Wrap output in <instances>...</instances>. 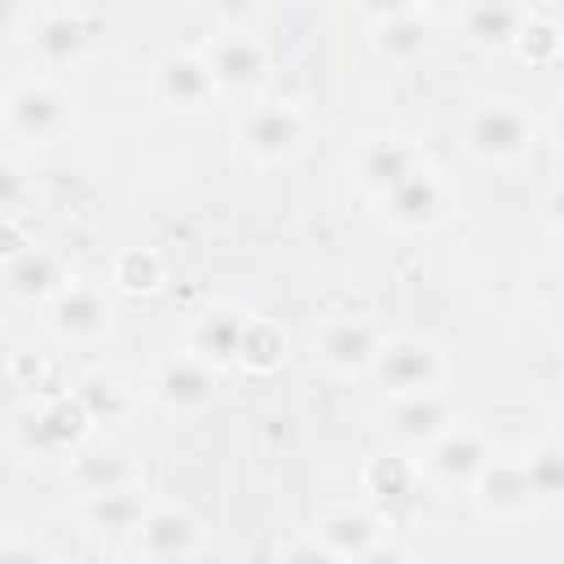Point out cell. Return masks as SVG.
<instances>
[{"instance_id":"cell-1","label":"cell","mask_w":564,"mask_h":564,"mask_svg":"<svg viewBox=\"0 0 564 564\" xmlns=\"http://www.w3.org/2000/svg\"><path fill=\"white\" fill-rule=\"evenodd\" d=\"M463 145L480 163H516L533 145V115L511 97L476 101L463 119Z\"/></svg>"},{"instance_id":"cell-2","label":"cell","mask_w":564,"mask_h":564,"mask_svg":"<svg viewBox=\"0 0 564 564\" xmlns=\"http://www.w3.org/2000/svg\"><path fill=\"white\" fill-rule=\"evenodd\" d=\"M0 119L13 137L31 145H53L70 128V101L48 79H22L0 97Z\"/></svg>"},{"instance_id":"cell-3","label":"cell","mask_w":564,"mask_h":564,"mask_svg":"<svg viewBox=\"0 0 564 564\" xmlns=\"http://www.w3.org/2000/svg\"><path fill=\"white\" fill-rule=\"evenodd\" d=\"M370 375L379 379V388L388 397H405V392H427L445 383V352L423 339V335H383Z\"/></svg>"},{"instance_id":"cell-4","label":"cell","mask_w":564,"mask_h":564,"mask_svg":"<svg viewBox=\"0 0 564 564\" xmlns=\"http://www.w3.org/2000/svg\"><path fill=\"white\" fill-rule=\"evenodd\" d=\"M220 366L207 361L203 352H172L167 361H159L154 379H150V397L172 410V414H198L216 401V388H220Z\"/></svg>"},{"instance_id":"cell-5","label":"cell","mask_w":564,"mask_h":564,"mask_svg":"<svg viewBox=\"0 0 564 564\" xmlns=\"http://www.w3.org/2000/svg\"><path fill=\"white\" fill-rule=\"evenodd\" d=\"M216 79H212V66L203 53H189V48H172L154 62V97L159 106L176 110V115H203L216 97Z\"/></svg>"},{"instance_id":"cell-6","label":"cell","mask_w":564,"mask_h":564,"mask_svg":"<svg viewBox=\"0 0 564 564\" xmlns=\"http://www.w3.org/2000/svg\"><path fill=\"white\" fill-rule=\"evenodd\" d=\"M115 322V308L106 300L101 286H84V282H66L53 300H44V326L57 335V339H70V344H93L110 330Z\"/></svg>"},{"instance_id":"cell-7","label":"cell","mask_w":564,"mask_h":564,"mask_svg":"<svg viewBox=\"0 0 564 564\" xmlns=\"http://www.w3.org/2000/svg\"><path fill=\"white\" fill-rule=\"evenodd\" d=\"M308 119L295 101H256L242 119V141L260 163H282L304 145Z\"/></svg>"},{"instance_id":"cell-8","label":"cell","mask_w":564,"mask_h":564,"mask_svg":"<svg viewBox=\"0 0 564 564\" xmlns=\"http://www.w3.org/2000/svg\"><path fill=\"white\" fill-rule=\"evenodd\" d=\"M383 344V330L370 317H326L317 330V357L335 375H366L375 366V352Z\"/></svg>"},{"instance_id":"cell-9","label":"cell","mask_w":564,"mask_h":564,"mask_svg":"<svg viewBox=\"0 0 564 564\" xmlns=\"http://www.w3.org/2000/svg\"><path fill=\"white\" fill-rule=\"evenodd\" d=\"M132 538H137V555L141 560H185V555L203 551L198 520L176 502H150Z\"/></svg>"},{"instance_id":"cell-10","label":"cell","mask_w":564,"mask_h":564,"mask_svg":"<svg viewBox=\"0 0 564 564\" xmlns=\"http://www.w3.org/2000/svg\"><path fill=\"white\" fill-rule=\"evenodd\" d=\"M379 203H383V216L397 229H432L445 216V185L436 181V172L427 163H419L414 172L392 181L379 194Z\"/></svg>"},{"instance_id":"cell-11","label":"cell","mask_w":564,"mask_h":564,"mask_svg":"<svg viewBox=\"0 0 564 564\" xmlns=\"http://www.w3.org/2000/svg\"><path fill=\"white\" fill-rule=\"evenodd\" d=\"M458 419H454V405L445 401L441 388H427V392H405V397H392L388 405V432L397 445L405 449H427L441 432H449Z\"/></svg>"},{"instance_id":"cell-12","label":"cell","mask_w":564,"mask_h":564,"mask_svg":"<svg viewBox=\"0 0 564 564\" xmlns=\"http://www.w3.org/2000/svg\"><path fill=\"white\" fill-rule=\"evenodd\" d=\"M203 57H207V66H212L216 88H225V93H256V88L264 84V75H269V53H264V44H260L256 35H247V31H225V35H216Z\"/></svg>"},{"instance_id":"cell-13","label":"cell","mask_w":564,"mask_h":564,"mask_svg":"<svg viewBox=\"0 0 564 564\" xmlns=\"http://www.w3.org/2000/svg\"><path fill=\"white\" fill-rule=\"evenodd\" d=\"M489 458H494V449H489L485 432L454 423L449 432H441L427 445V476H436L441 485H471Z\"/></svg>"},{"instance_id":"cell-14","label":"cell","mask_w":564,"mask_h":564,"mask_svg":"<svg viewBox=\"0 0 564 564\" xmlns=\"http://www.w3.org/2000/svg\"><path fill=\"white\" fill-rule=\"evenodd\" d=\"M471 489H476L480 511L494 520H524L529 511H538L520 458H489L480 467V476L471 480Z\"/></svg>"},{"instance_id":"cell-15","label":"cell","mask_w":564,"mask_h":564,"mask_svg":"<svg viewBox=\"0 0 564 564\" xmlns=\"http://www.w3.org/2000/svg\"><path fill=\"white\" fill-rule=\"evenodd\" d=\"M313 538L326 546L330 560H366V551L383 538V520L366 507H335L317 520Z\"/></svg>"},{"instance_id":"cell-16","label":"cell","mask_w":564,"mask_h":564,"mask_svg":"<svg viewBox=\"0 0 564 564\" xmlns=\"http://www.w3.org/2000/svg\"><path fill=\"white\" fill-rule=\"evenodd\" d=\"M524 22H529L524 0H463L458 13V26L476 48H511Z\"/></svg>"},{"instance_id":"cell-17","label":"cell","mask_w":564,"mask_h":564,"mask_svg":"<svg viewBox=\"0 0 564 564\" xmlns=\"http://www.w3.org/2000/svg\"><path fill=\"white\" fill-rule=\"evenodd\" d=\"M419 163H427V159L410 137H370L357 150V176H361V185L370 194H383L392 181H401Z\"/></svg>"},{"instance_id":"cell-18","label":"cell","mask_w":564,"mask_h":564,"mask_svg":"<svg viewBox=\"0 0 564 564\" xmlns=\"http://www.w3.org/2000/svg\"><path fill=\"white\" fill-rule=\"evenodd\" d=\"M4 282H9V291H13L18 300L44 304V300H53V295L70 282V273H66V260H62L57 251H48V247H26L22 256H13V260L4 264Z\"/></svg>"},{"instance_id":"cell-19","label":"cell","mask_w":564,"mask_h":564,"mask_svg":"<svg viewBox=\"0 0 564 564\" xmlns=\"http://www.w3.org/2000/svg\"><path fill=\"white\" fill-rule=\"evenodd\" d=\"M88 432V414L79 405V397H57V401H44L31 419H26V445L44 449V454H57V449H70L79 436Z\"/></svg>"},{"instance_id":"cell-20","label":"cell","mask_w":564,"mask_h":564,"mask_svg":"<svg viewBox=\"0 0 564 564\" xmlns=\"http://www.w3.org/2000/svg\"><path fill=\"white\" fill-rule=\"evenodd\" d=\"M375 57L388 66H414L427 48H432V22L423 13H401V18H383L375 22Z\"/></svg>"},{"instance_id":"cell-21","label":"cell","mask_w":564,"mask_h":564,"mask_svg":"<svg viewBox=\"0 0 564 564\" xmlns=\"http://www.w3.org/2000/svg\"><path fill=\"white\" fill-rule=\"evenodd\" d=\"M247 317H251V313L238 308V304H212V308H203V313L194 317V326H189V348L203 352V357L216 361V366L234 361V348H238V335H242Z\"/></svg>"},{"instance_id":"cell-22","label":"cell","mask_w":564,"mask_h":564,"mask_svg":"<svg viewBox=\"0 0 564 564\" xmlns=\"http://www.w3.org/2000/svg\"><path fill=\"white\" fill-rule=\"evenodd\" d=\"M145 494L137 485L128 489H110V494H93L84 498V524L93 533H106V538H132L141 516H145Z\"/></svg>"},{"instance_id":"cell-23","label":"cell","mask_w":564,"mask_h":564,"mask_svg":"<svg viewBox=\"0 0 564 564\" xmlns=\"http://www.w3.org/2000/svg\"><path fill=\"white\" fill-rule=\"evenodd\" d=\"M70 480L79 485L84 498H93V494H110V489L141 485V467H137L128 454H119V449H88V454L75 458Z\"/></svg>"},{"instance_id":"cell-24","label":"cell","mask_w":564,"mask_h":564,"mask_svg":"<svg viewBox=\"0 0 564 564\" xmlns=\"http://www.w3.org/2000/svg\"><path fill=\"white\" fill-rule=\"evenodd\" d=\"M84 44H88V22L79 18V13H48V18H40V26L31 31V48H35V57L44 62V66H66V62H75L79 53H84Z\"/></svg>"},{"instance_id":"cell-25","label":"cell","mask_w":564,"mask_h":564,"mask_svg":"<svg viewBox=\"0 0 564 564\" xmlns=\"http://www.w3.org/2000/svg\"><path fill=\"white\" fill-rule=\"evenodd\" d=\"M419 476H423V467H414L405 454H375L361 471V485L375 502L397 507V502H410L419 494Z\"/></svg>"},{"instance_id":"cell-26","label":"cell","mask_w":564,"mask_h":564,"mask_svg":"<svg viewBox=\"0 0 564 564\" xmlns=\"http://www.w3.org/2000/svg\"><path fill=\"white\" fill-rule=\"evenodd\" d=\"M234 361L247 366L251 375H273L286 361V330L269 317H247L238 348H234Z\"/></svg>"},{"instance_id":"cell-27","label":"cell","mask_w":564,"mask_h":564,"mask_svg":"<svg viewBox=\"0 0 564 564\" xmlns=\"http://www.w3.org/2000/svg\"><path fill=\"white\" fill-rule=\"evenodd\" d=\"M520 467H524V480L533 489V502L555 507L560 494H564V449L555 441H538L520 454Z\"/></svg>"},{"instance_id":"cell-28","label":"cell","mask_w":564,"mask_h":564,"mask_svg":"<svg viewBox=\"0 0 564 564\" xmlns=\"http://www.w3.org/2000/svg\"><path fill=\"white\" fill-rule=\"evenodd\" d=\"M110 286L123 295H150L163 286V256L154 247H123L110 264Z\"/></svg>"},{"instance_id":"cell-29","label":"cell","mask_w":564,"mask_h":564,"mask_svg":"<svg viewBox=\"0 0 564 564\" xmlns=\"http://www.w3.org/2000/svg\"><path fill=\"white\" fill-rule=\"evenodd\" d=\"M75 397H79L88 423H115V419H123L132 410V392L115 375H84Z\"/></svg>"},{"instance_id":"cell-30","label":"cell","mask_w":564,"mask_h":564,"mask_svg":"<svg viewBox=\"0 0 564 564\" xmlns=\"http://www.w3.org/2000/svg\"><path fill=\"white\" fill-rule=\"evenodd\" d=\"M511 48H516L524 62H533V66H551V62L560 57V26L529 13V22L520 26V35H516Z\"/></svg>"},{"instance_id":"cell-31","label":"cell","mask_w":564,"mask_h":564,"mask_svg":"<svg viewBox=\"0 0 564 564\" xmlns=\"http://www.w3.org/2000/svg\"><path fill=\"white\" fill-rule=\"evenodd\" d=\"M26 172L9 159V154H0V216H13L22 203H26Z\"/></svg>"},{"instance_id":"cell-32","label":"cell","mask_w":564,"mask_h":564,"mask_svg":"<svg viewBox=\"0 0 564 564\" xmlns=\"http://www.w3.org/2000/svg\"><path fill=\"white\" fill-rule=\"evenodd\" d=\"M207 9H212L225 26H242V22H251V18L264 9V0H207Z\"/></svg>"},{"instance_id":"cell-33","label":"cell","mask_w":564,"mask_h":564,"mask_svg":"<svg viewBox=\"0 0 564 564\" xmlns=\"http://www.w3.org/2000/svg\"><path fill=\"white\" fill-rule=\"evenodd\" d=\"M26 247H35L31 238H26V229L13 220V216H0V260L9 264L13 256H22Z\"/></svg>"},{"instance_id":"cell-34","label":"cell","mask_w":564,"mask_h":564,"mask_svg":"<svg viewBox=\"0 0 564 564\" xmlns=\"http://www.w3.org/2000/svg\"><path fill=\"white\" fill-rule=\"evenodd\" d=\"M357 4H361V13H366L370 22H383V18L419 13V4H423V0H357Z\"/></svg>"},{"instance_id":"cell-35","label":"cell","mask_w":564,"mask_h":564,"mask_svg":"<svg viewBox=\"0 0 564 564\" xmlns=\"http://www.w3.org/2000/svg\"><path fill=\"white\" fill-rule=\"evenodd\" d=\"M13 375H18L22 383H31V388H35V383H40V375H44V366H40V357H35V352H18V357H13Z\"/></svg>"},{"instance_id":"cell-36","label":"cell","mask_w":564,"mask_h":564,"mask_svg":"<svg viewBox=\"0 0 564 564\" xmlns=\"http://www.w3.org/2000/svg\"><path fill=\"white\" fill-rule=\"evenodd\" d=\"M48 555L40 542H0V560H40Z\"/></svg>"},{"instance_id":"cell-37","label":"cell","mask_w":564,"mask_h":564,"mask_svg":"<svg viewBox=\"0 0 564 564\" xmlns=\"http://www.w3.org/2000/svg\"><path fill=\"white\" fill-rule=\"evenodd\" d=\"M22 26V0H0V40H9Z\"/></svg>"}]
</instances>
